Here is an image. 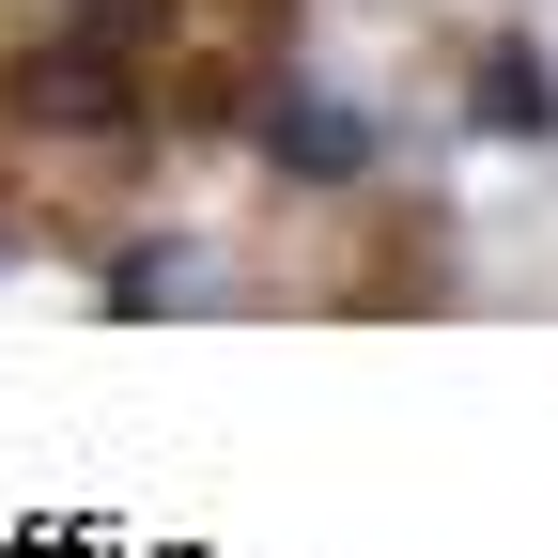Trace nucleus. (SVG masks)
Here are the masks:
<instances>
[{
    "instance_id": "1",
    "label": "nucleus",
    "mask_w": 558,
    "mask_h": 558,
    "mask_svg": "<svg viewBox=\"0 0 558 558\" xmlns=\"http://www.w3.org/2000/svg\"><path fill=\"white\" fill-rule=\"evenodd\" d=\"M264 156L311 171V186H357V171H373V124L341 109V94H311V78H279V94H264Z\"/></svg>"
},
{
    "instance_id": "2",
    "label": "nucleus",
    "mask_w": 558,
    "mask_h": 558,
    "mask_svg": "<svg viewBox=\"0 0 558 558\" xmlns=\"http://www.w3.org/2000/svg\"><path fill=\"white\" fill-rule=\"evenodd\" d=\"M481 124H497V140H558V62L543 47H497V62H481Z\"/></svg>"
}]
</instances>
